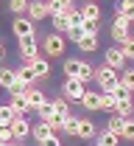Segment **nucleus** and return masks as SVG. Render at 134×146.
<instances>
[{"label": "nucleus", "mask_w": 134, "mask_h": 146, "mask_svg": "<svg viewBox=\"0 0 134 146\" xmlns=\"http://www.w3.org/2000/svg\"><path fill=\"white\" fill-rule=\"evenodd\" d=\"M61 93H64V98H67V101H81V98L87 96V84H84V82H78V79H64Z\"/></svg>", "instance_id": "obj_3"}, {"label": "nucleus", "mask_w": 134, "mask_h": 146, "mask_svg": "<svg viewBox=\"0 0 134 146\" xmlns=\"http://www.w3.org/2000/svg\"><path fill=\"white\" fill-rule=\"evenodd\" d=\"M22 96H25V101L31 104V110H37V112H39V107L48 101V98H45V93L39 90V87H28V90L22 93Z\"/></svg>", "instance_id": "obj_8"}, {"label": "nucleus", "mask_w": 134, "mask_h": 146, "mask_svg": "<svg viewBox=\"0 0 134 146\" xmlns=\"http://www.w3.org/2000/svg\"><path fill=\"white\" fill-rule=\"evenodd\" d=\"M64 48H67V45H64V36L61 34H48L45 36V54L48 56H61Z\"/></svg>", "instance_id": "obj_4"}, {"label": "nucleus", "mask_w": 134, "mask_h": 146, "mask_svg": "<svg viewBox=\"0 0 134 146\" xmlns=\"http://www.w3.org/2000/svg\"><path fill=\"white\" fill-rule=\"evenodd\" d=\"M64 79H78V82H90V79H95V68L90 65V62H81V59H64Z\"/></svg>", "instance_id": "obj_1"}, {"label": "nucleus", "mask_w": 134, "mask_h": 146, "mask_svg": "<svg viewBox=\"0 0 134 146\" xmlns=\"http://www.w3.org/2000/svg\"><path fill=\"white\" fill-rule=\"evenodd\" d=\"M8 107L14 110V115H25V112H31V104L25 101V96H11V104Z\"/></svg>", "instance_id": "obj_15"}, {"label": "nucleus", "mask_w": 134, "mask_h": 146, "mask_svg": "<svg viewBox=\"0 0 134 146\" xmlns=\"http://www.w3.org/2000/svg\"><path fill=\"white\" fill-rule=\"evenodd\" d=\"M3 56H6V48H3V42H0V59H3Z\"/></svg>", "instance_id": "obj_38"}, {"label": "nucleus", "mask_w": 134, "mask_h": 146, "mask_svg": "<svg viewBox=\"0 0 134 146\" xmlns=\"http://www.w3.org/2000/svg\"><path fill=\"white\" fill-rule=\"evenodd\" d=\"M120 84L134 96V68H123V70H120Z\"/></svg>", "instance_id": "obj_20"}, {"label": "nucleus", "mask_w": 134, "mask_h": 146, "mask_svg": "<svg viewBox=\"0 0 134 146\" xmlns=\"http://www.w3.org/2000/svg\"><path fill=\"white\" fill-rule=\"evenodd\" d=\"M17 82L22 84V87H34V82H37V73L31 70L28 65H22V68L17 70Z\"/></svg>", "instance_id": "obj_12"}, {"label": "nucleus", "mask_w": 134, "mask_h": 146, "mask_svg": "<svg viewBox=\"0 0 134 146\" xmlns=\"http://www.w3.org/2000/svg\"><path fill=\"white\" fill-rule=\"evenodd\" d=\"M0 146H11V143H3V141H0Z\"/></svg>", "instance_id": "obj_39"}, {"label": "nucleus", "mask_w": 134, "mask_h": 146, "mask_svg": "<svg viewBox=\"0 0 134 146\" xmlns=\"http://www.w3.org/2000/svg\"><path fill=\"white\" fill-rule=\"evenodd\" d=\"M112 96H115V101H117V104H123V101H131V93L126 90L123 84H117L115 90H112Z\"/></svg>", "instance_id": "obj_28"}, {"label": "nucleus", "mask_w": 134, "mask_h": 146, "mask_svg": "<svg viewBox=\"0 0 134 146\" xmlns=\"http://www.w3.org/2000/svg\"><path fill=\"white\" fill-rule=\"evenodd\" d=\"M28 6H31L28 0H11V3H8V9H11L17 17H25V14H28Z\"/></svg>", "instance_id": "obj_26"}, {"label": "nucleus", "mask_w": 134, "mask_h": 146, "mask_svg": "<svg viewBox=\"0 0 134 146\" xmlns=\"http://www.w3.org/2000/svg\"><path fill=\"white\" fill-rule=\"evenodd\" d=\"M53 110H56V115L59 118H70L73 112H70V101L61 96V98H53Z\"/></svg>", "instance_id": "obj_18"}, {"label": "nucleus", "mask_w": 134, "mask_h": 146, "mask_svg": "<svg viewBox=\"0 0 134 146\" xmlns=\"http://www.w3.org/2000/svg\"><path fill=\"white\" fill-rule=\"evenodd\" d=\"M78 138H98L95 124H92V121H87V118H81V121H78Z\"/></svg>", "instance_id": "obj_17"}, {"label": "nucleus", "mask_w": 134, "mask_h": 146, "mask_svg": "<svg viewBox=\"0 0 134 146\" xmlns=\"http://www.w3.org/2000/svg\"><path fill=\"white\" fill-rule=\"evenodd\" d=\"M112 39L117 42V48L120 45H126L129 39H131V34H129V28H120V25H112Z\"/></svg>", "instance_id": "obj_21"}, {"label": "nucleus", "mask_w": 134, "mask_h": 146, "mask_svg": "<svg viewBox=\"0 0 134 146\" xmlns=\"http://www.w3.org/2000/svg\"><path fill=\"white\" fill-rule=\"evenodd\" d=\"M31 70L37 73V79H48V73H50V62H48L45 56H39L37 62L31 65Z\"/></svg>", "instance_id": "obj_16"}, {"label": "nucleus", "mask_w": 134, "mask_h": 146, "mask_svg": "<svg viewBox=\"0 0 134 146\" xmlns=\"http://www.w3.org/2000/svg\"><path fill=\"white\" fill-rule=\"evenodd\" d=\"M0 141H3V143H11V141H14V132H11V127H0Z\"/></svg>", "instance_id": "obj_36"}, {"label": "nucleus", "mask_w": 134, "mask_h": 146, "mask_svg": "<svg viewBox=\"0 0 134 146\" xmlns=\"http://www.w3.org/2000/svg\"><path fill=\"white\" fill-rule=\"evenodd\" d=\"M120 51H123V56H126V59H134V36L126 42V45H120Z\"/></svg>", "instance_id": "obj_35"}, {"label": "nucleus", "mask_w": 134, "mask_h": 146, "mask_svg": "<svg viewBox=\"0 0 134 146\" xmlns=\"http://www.w3.org/2000/svg\"><path fill=\"white\" fill-rule=\"evenodd\" d=\"M101 110H106V112H115L117 110V101L112 93H101Z\"/></svg>", "instance_id": "obj_27"}, {"label": "nucleus", "mask_w": 134, "mask_h": 146, "mask_svg": "<svg viewBox=\"0 0 134 146\" xmlns=\"http://www.w3.org/2000/svg\"><path fill=\"white\" fill-rule=\"evenodd\" d=\"M67 36H70V39H73V42L78 45V42L87 36V31H84V25H81V28H70V31H67Z\"/></svg>", "instance_id": "obj_32"}, {"label": "nucleus", "mask_w": 134, "mask_h": 146, "mask_svg": "<svg viewBox=\"0 0 134 146\" xmlns=\"http://www.w3.org/2000/svg\"><path fill=\"white\" fill-rule=\"evenodd\" d=\"M81 14H84V23H98L101 20V6L98 3H84L81 6Z\"/></svg>", "instance_id": "obj_10"}, {"label": "nucleus", "mask_w": 134, "mask_h": 146, "mask_svg": "<svg viewBox=\"0 0 134 146\" xmlns=\"http://www.w3.org/2000/svg\"><path fill=\"white\" fill-rule=\"evenodd\" d=\"M50 23H53L56 34H67V31H70V20L64 17V14H56V17H50Z\"/></svg>", "instance_id": "obj_23"}, {"label": "nucleus", "mask_w": 134, "mask_h": 146, "mask_svg": "<svg viewBox=\"0 0 134 146\" xmlns=\"http://www.w3.org/2000/svg\"><path fill=\"white\" fill-rule=\"evenodd\" d=\"M117 141H120V138H117L115 132H109V129H103V132L98 135V146H117Z\"/></svg>", "instance_id": "obj_24"}, {"label": "nucleus", "mask_w": 134, "mask_h": 146, "mask_svg": "<svg viewBox=\"0 0 134 146\" xmlns=\"http://www.w3.org/2000/svg\"><path fill=\"white\" fill-rule=\"evenodd\" d=\"M123 138H126V141H134V118L126 121V127H123Z\"/></svg>", "instance_id": "obj_34"}, {"label": "nucleus", "mask_w": 134, "mask_h": 146, "mask_svg": "<svg viewBox=\"0 0 134 146\" xmlns=\"http://www.w3.org/2000/svg\"><path fill=\"white\" fill-rule=\"evenodd\" d=\"M103 65L106 68H112V70H123V65H126V56L120 48H109L106 56H103Z\"/></svg>", "instance_id": "obj_7"}, {"label": "nucleus", "mask_w": 134, "mask_h": 146, "mask_svg": "<svg viewBox=\"0 0 134 146\" xmlns=\"http://www.w3.org/2000/svg\"><path fill=\"white\" fill-rule=\"evenodd\" d=\"M11 146H17V143H11Z\"/></svg>", "instance_id": "obj_40"}, {"label": "nucleus", "mask_w": 134, "mask_h": 146, "mask_svg": "<svg viewBox=\"0 0 134 146\" xmlns=\"http://www.w3.org/2000/svg\"><path fill=\"white\" fill-rule=\"evenodd\" d=\"M95 82H98V87H101V93H112L120 84V73L112 70V68H106V65H101V68H95Z\"/></svg>", "instance_id": "obj_2"}, {"label": "nucleus", "mask_w": 134, "mask_h": 146, "mask_svg": "<svg viewBox=\"0 0 134 146\" xmlns=\"http://www.w3.org/2000/svg\"><path fill=\"white\" fill-rule=\"evenodd\" d=\"M53 115H56V110H53V101H45V104L39 107V118H42V121H50Z\"/></svg>", "instance_id": "obj_30"}, {"label": "nucleus", "mask_w": 134, "mask_h": 146, "mask_svg": "<svg viewBox=\"0 0 134 146\" xmlns=\"http://www.w3.org/2000/svg\"><path fill=\"white\" fill-rule=\"evenodd\" d=\"M0 87H6V90L11 93L17 87V70H8V68H0Z\"/></svg>", "instance_id": "obj_9"}, {"label": "nucleus", "mask_w": 134, "mask_h": 146, "mask_svg": "<svg viewBox=\"0 0 134 146\" xmlns=\"http://www.w3.org/2000/svg\"><path fill=\"white\" fill-rule=\"evenodd\" d=\"M67 20H70V28H81V25H84V14H81V9H76Z\"/></svg>", "instance_id": "obj_31"}, {"label": "nucleus", "mask_w": 134, "mask_h": 146, "mask_svg": "<svg viewBox=\"0 0 134 146\" xmlns=\"http://www.w3.org/2000/svg\"><path fill=\"white\" fill-rule=\"evenodd\" d=\"M31 135H34V138H37L39 143H45V141H48V138H53V135H56V132H53V129L48 127V124H45V121H39L37 127H34V132H31Z\"/></svg>", "instance_id": "obj_13"}, {"label": "nucleus", "mask_w": 134, "mask_h": 146, "mask_svg": "<svg viewBox=\"0 0 134 146\" xmlns=\"http://www.w3.org/2000/svg\"><path fill=\"white\" fill-rule=\"evenodd\" d=\"M11 132H14V141H25V138L34 132V127L28 124V118H25V115H17V118L11 121Z\"/></svg>", "instance_id": "obj_5"}, {"label": "nucleus", "mask_w": 134, "mask_h": 146, "mask_svg": "<svg viewBox=\"0 0 134 146\" xmlns=\"http://www.w3.org/2000/svg\"><path fill=\"white\" fill-rule=\"evenodd\" d=\"M64 132L70 135V138H78V118H64Z\"/></svg>", "instance_id": "obj_29"}, {"label": "nucleus", "mask_w": 134, "mask_h": 146, "mask_svg": "<svg viewBox=\"0 0 134 146\" xmlns=\"http://www.w3.org/2000/svg\"><path fill=\"white\" fill-rule=\"evenodd\" d=\"M39 146H61V143H59V138H56V135H53V138H48L45 143H39Z\"/></svg>", "instance_id": "obj_37"}, {"label": "nucleus", "mask_w": 134, "mask_h": 146, "mask_svg": "<svg viewBox=\"0 0 134 146\" xmlns=\"http://www.w3.org/2000/svg\"><path fill=\"white\" fill-rule=\"evenodd\" d=\"M48 17V9H45V3H31L28 6V20L31 23H39V20Z\"/></svg>", "instance_id": "obj_14"}, {"label": "nucleus", "mask_w": 134, "mask_h": 146, "mask_svg": "<svg viewBox=\"0 0 134 146\" xmlns=\"http://www.w3.org/2000/svg\"><path fill=\"white\" fill-rule=\"evenodd\" d=\"M117 14H123V17L134 25V0H120V3H117Z\"/></svg>", "instance_id": "obj_19"}, {"label": "nucleus", "mask_w": 134, "mask_h": 146, "mask_svg": "<svg viewBox=\"0 0 134 146\" xmlns=\"http://www.w3.org/2000/svg\"><path fill=\"white\" fill-rule=\"evenodd\" d=\"M11 31H14V36H17V39L34 36V23H31L28 17H17L14 23H11Z\"/></svg>", "instance_id": "obj_6"}, {"label": "nucleus", "mask_w": 134, "mask_h": 146, "mask_svg": "<svg viewBox=\"0 0 134 146\" xmlns=\"http://www.w3.org/2000/svg\"><path fill=\"white\" fill-rule=\"evenodd\" d=\"M123 127H126V118H120V115H112V118H109V124H106V129H109V132H115L117 138H123Z\"/></svg>", "instance_id": "obj_22"}, {"label": "nucleus", "mask_w": 134, "mask_h": 146, "mask_svg": "<svg viewBox=\"0 0 134 146\" xmlns=\"http://www.w3.org/2000/svg\"><path fill=\"white\" fill-rule=\"evenodd\" d=\"M45 124H48V127L53 129V132H59V129H64V118H59V115H53V118H50V121H45Z\"/></svg>", "instance_id": "obj_33"}, {"label": "nucleus", "mask_w": 134, "mask_h": 146, "mask_svg": "<svg viewBox=\"0 0 134 146\" xmlns=\"http://www.w3.org/2000/svg\"><path fill=\"white\" fill-rule=\"evenodd\" d=\"M95 48H98V36H90V34H87L81 42H78V51H84V54H92Z\"/></svg>", "instance_id": "obj_25"}, {"label": "nucleus", "mask_w": 134, "mask_h": 146, "mask_svg": "<svg viewBox=\"0 0 134 146\" xmlns=\"http://www.w3.org/2000/svg\"><path fill=\"white\" fill-rule=\"evenodd\" d=\"M81 107L87 110V112H95V110H101V93L87 90V96L81 98Z\"/></svg>", "instance_id": "obj_11"}]
</instances>
